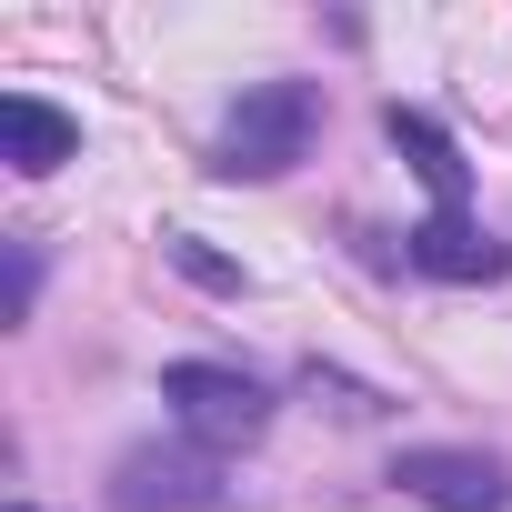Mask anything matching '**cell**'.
Masks as SVG:
<instances>
[{
  "mask_svg": "<svg viewBox=\"0 0 512 512\" xmlns=\"http://www.w3.org/2000/svg\"><path fill=\"white\" fill-rule=\"evenodd\" d=\"M312 121H322V101H312V81H262V91H241L231 101V121H221V181H272V171H292L302 151H312Z\"/></svg>",
  "mask_w": 512,
  "mask_h": 512,
  "instance_id": "obj_1",
  "label": "cell"
},
{
  "mask_svg": "<svg viewBox=\"0 0 512 512\" xmlns=\"http://www.w3.org/2000/svg\"><path fill=\"white\" fill-rule=\"evenodd\" d=\"M161 402H171V422L201 452H231V442H251V432L272 422V392L251 382V372H231V362H171L161 372Z\"/></svg>",
  "mask_w": 512,
  "mask_h": 512,
  "instance_id": "obj_2",
  "label": "cell"
},
{
  "mask_svg": "<svg viewBox=\"0 0 512 512\" xmlns=\"http://www.w3.org/2000/svg\"><path fill=\"white\" fill-rule=\"evenodd\" d=\"M111 502L121 512H211L221 502V462L201 442H131L111 462Z\"/></svg>",
  "mask_w": 512,
  "mask_h": 512,
  "instance_id": "obj_3",
  "label": "cell"
},
{
  "mask_svg": "<svg viewBox=\"0 0 512 512\" xmlns=\"http://www.w3.org/2000/svg\"><path fill=\"white\" fill-rule=\"evenodd\" d=\"M392 482H402L412 502H432V512H512V472H502L492 452H452V442H412V452L392 462Z\"/></svg>",
  "mask_w": 512,
  "mask_h": 512,
  "instance_id": "obj_4",
  "label": "cell"
},
{
  "mask_svg": "<svg viewBox=\"0 0 512 512\" xmlns=\"http://www.w3.org/2000/svg\"><path fill=\"white\" fill-rule=\"evenodd\" d=\"M402 251H412V272H432V282H502L512 272V251L472 211H432L422 231H402Z\"/></svg>",
  "mask_w": 512,
  "mask_h": 512,
  "instance_id": "obj_5",
  "label": "cell"
},
{
  "mask_svg": "<svg viewBox=\"0 0 512 512\" xmlns=\"http://www.w3.org/2000/svg\"><path fill=\"white\" fill-rule=\"evenodd\" d=\"M81 151V121L71 111H51V101H31V91H11V101H0V161H11V171H61Z\"/></svg>",
  "mask_w": 512,
  "mask_h": 512,
  "instance_id": "obj_6",
  "label": "cell"
},
{
  "mask_svg": "<svg viewBox=\"0 0 512 512\" xmlns=\"http://www.w3.org/2000/svg\"><path fill=\"white\" fill-rule=\"evenodd\" d=\"M382 131H392V151H402V161L422 171V191H432V211H462V181H472V171H462V151H452V131H442L432 111H402V101L382 111Z\"/></svg>",
  "mask_w": 512,
  "mask_h": 512,
  "instance_id": "obj_7",
  "label": "cell"
},
{
  "mask_svg": "<svg viewBox=\"0 0 512 512\" xmlns=\"http://www.w3.org/2000/svg\"><path fill=\"white\" fill-rule=\"evenodd\" d=\"M171 262L191 282H211V292H241V262H221V251H201V241H171Z\"/></svg>",
  "mask_w": 512,
  "mask_h": 512,
  "instance_id": "obj_8",
  "label": "cell"
},
{
  "mask_svg": "<svg viewBox=\"0 0 512 512\" xmlns=\"http://www.w3.org/2000/svg\"><path fill=\"white\" fill-rule=\"evenodd\" d=\"M31 292H41V251H31V241H21V251H11V322H21V312H31Z\"/></svg>",
  "mask_w": 512,
  "mask_h": 512,
  "instance_id": "obj_9",
  "label": "cell"
},
{
  "mask_svg": "<svg viewBox=\"0 0 512 512\" xmlns=\"http://www.w3.org/2000/svg\"><path fill=\"white\" fill-rule=\"evenodd\" d=\"M11 512H31V502H11Z\"/></svg>",
  "mask_w": 512,
  "mask_h": 512,
  "instance_id": "obj_10",
  "label": "cell"
}]
</instances>
